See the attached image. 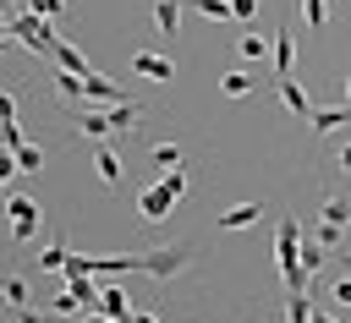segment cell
<instances>
[{"instance_id":"cell-1","label":"cell","mask_w":351,"mask_h":323,"mask_svg":"<svg viewBox=\"0 0 351 323\" xmlns=\"http://www.w3.org/2000/svg\"><path fill=\"white\" fill-rule=\"evenodd\" d=\"M181 197H186V164H181V170H165L148 192H137V214H143L148 224H165V214H170Z\"/></svg>"},{"instance_id":"cell-2","label":"cell","mask_w":351,"mask_h":323,"mask_svg":"<svg viewBox=\"0 0 351 323\" xmlns=\"http://www.w3.org/2000/svg\"><path fill=\"white\" fill-rule=\"evenodd\" d=\"M0 38L5 44H27L33 55H55V27L44 22V16H33V11H16V16H5V27H0Z\"/></svg>"},{"instance_id":"cell-3","label":"cell","mask_w":351,"mask_h":323,"mask_svg":"<svg viewBox=\"0 0 351 323\" xmlns=\"http://www.w3.org/2000/svg\"><path fill=\"white\" fill-rule=\"evenodd\" d=\"M5 214H11V241L38 235V203L27 192H5Z\"/></svg>"},{"instance_id":"cell-4","label":"cell","mask_w":351,"mask_h":323,"mask_svg":"<svg viewBox=\"0 0 351 323\" xmlns=\"http://www.w3.org/2000/svg\"><path fill=\"white\" fill-rule=\"evenodd\" d=\"M186 263H192L186 246H154V252H143V274H154V279H176Z\"/></svg>"},{"instance_id":"cell-5","label":"cell","mask_w":351,"mask_h":323,"mask_svg":"<svg viewBox=\"0 0 351 323\" xmlns=\"http://www.w3.org/2000/svg\"><path fill=\"white\" fill-rule=\"evenodd\" d=\"M274 93H280V104H285L296 120H313V115H318V109H313V99H307V88H296L291 77H280V82H274Z\"/></svg>"},{"instance_id":"cell-6","label":"cell","mask_w":351,"mask_h":323,"mask_svg":"<svg viewBox=\"0 0 351 323\" xmlns=\"http://www.w3.org/2000/svg\"><path fill=\"white\" fill-rule=\"evenodd\" d=\"M132 71H137V77H154V82H176V66H170L165 55H154V49H137V55H132Z\"/></svg>"},{"instance_id":"cell-7","label":"cell","mask_w":351,"mask_h":323,"mask_svg":"<svg viewBox=\"0 0 351 323\" xmlns=\"http://www.w3.org/2000/svg\"><path fill=\"white\" fill-rule=\"evenodd\" d=\"M71 120L88 131V142H110L115 126H110V109H71Z\"/></svg>"},{"instance_id":"cell-8","label":"cell","mask_w":351,"mask_h":323,"mask_svg":"<svg viewBox=\"0 0 351 323\" xmlns=\"http://www.w3.org/2000/svg\"><path fill=\"white\" fill-rule=\"evenodd\" d=\"M269 44H274V49H269V55H274L269 66H274V82H280V77H291V66H296V38H291V33H274Z\"/></svg>"},{"instance_id":"cell-9","label":"cell","mask_w":351,"mask_h":323,"mask_svg":"<svg viewBox=\"0 0 351 323\" xmlns=\"http://www.w3.org/2000/svg\"><path fill=\"white\" fill-rule=\"evenodd\" d=\"M55 99H60L66 109H77V104L88 99V82H82V77H71V71H55Z\"/></svg>"},{"instance_id":"cell-10","label":"cell","mask_w":351,"mask_h":323,"mask_svg":"<svg viewBox=\"0 0 351 323\" xmlns=\"http://www.w3.org/2000/svg\"><path fill=\"white\" fill-rule=\"evenodd\" d=\"M93 170H99V181H104L110 192H121V159H115L104 142H93Z\"/></svg>"},{"instance_id":"cell-11","label":"cell","mask_w":351,"mask_h":323,"mask_svg":"<svg viewBox=\"0 0 351 323\" xmlns=\"http://www.w3.org/2000/svg\"><path fill=\"white\" fill-rule=\"evenodd\" d=\"M55 66H60V71H71V77H93V66L82 60V49H77V44H66V38L55 44Z\"/></svg>"},{"instance_id":"cell-12","label":"cell","mask_w":351,"mask_h":323,"mask_svg":"<svg viewBox=\"0 0 351 323\" xmlns=\"http://www.w3.org/2000/svg\"><path fill=\"white\" fill-rule=\"evenodd\" d=\"M82 82H88V104H93V99H99L104 109H110V104H126V93H121L110 77H99V71H93V77H82Z\"/></svg>"},{"instance_id":"cell-13","label":"cell","mask_w":351,"mask_h":323,"mask_svg":"<svg viewBox=\"0 0 351 323\" xmlns=\"http://www.w3.org/2000/svg\"><path fill=\"white\" fill-rule=\"evenodd\" d=\"M99 312H104V318H115V323H126V318H132V301H126V290H121V285H104V301H99Z\"/></svg>"},{"instance_id":"cell-14","label":"cell","mask_w":351,"mask_h":323,"mask_svg":"<svg viewBox=\"0 0 351 323\" xmlns=\"http://www.w3.org/2000/svg\"><path fill=\"white\" fill-rule=\"evenodd\" d=\"M318 219H324V224H340V230H346V224H351V197H346V192H335V197H324V208H318Z\"/></svg>"},{"instance_id":"cell-15","label":"cell","mask_w":351,"mask_h":323,"mask_svg":"<svg viewBox=\"0 0 351 323\" xmlns=\"http://www.w3.org/2000/svg\"><path fill=\"white\" fill-rule=\"evenodd\" d=\"M247 224H258V203H236L219 214V230H247Z\"/></svg>"},{"instance_id":"cell-16","label":"cell","mask_w":351,"mask_h":323,"mask_svg":"<svg viewBox=\"0 0 351 323\" xmlns=\"http://www.w3.org/2000/svg\"><path fill=\"white\" fill-rule=\"evenodd\" d=\"M49 318H88V307L71 296V290H60V296H49V307H44Z\"/></svg>"},{"instance_id":"cell-17","label":"cell","mask_w":351,"mask_h":323,"mask_svg":"<svg viewBox=\"0 0 351 323\" xmlns=\"http://www.w3.org/2000/svg\"><path fill=\"white\" fill-rule=\"evenodd\" d=\"M219 88H225V99H247L258 82H252V71H225V77H219Z\"/></svg>"},{"instance_id":"cell-18","label":"cell","mask_w":351,"mask_h":323,"mask_svg":"<svg viewBox=\"0 0 351 323\" xmlns=\"http://www.w3.org/2000/svg\"><path fill=\"white\" fill-rule=\"evenodd\" d=\"M137 120H143V109H137V99H126V104H110V126H115V131H132Z\"/></svg>"},{"instance_id":"cell-19","label":"cell","mask_w":351,"mask_h":323,"mask_svg":"<svg viewBox=\"0 0 351 323\" xmlns=\"http://www.w3.org/2000/svg\"><path fill=\"white\" fill-rule=\"evenodd\" d=\"M66 263H71V252H66L60 241H49V246L38 252V268H44V274H66Z\"/></svg>"},{"instance_id":"cell-20","label":"cell","mask_w":351,"mask_h":323,"mask_svg":"<svg viewBox=\"0 0 351 323\" xmlns=\"http://www.w3.org/2000/svg\"><path fill=\"white\" fill-rule=\"evenodd\" d=\"M176 22H181V0H154V27L176 33Z\"/></svg>"},{"instance_id":"cell-21","label":"cell","mask_w":351,"mask_h":323,"mask_svg":"<svg viewBox=\"0 0 351 323\" xmlns=\"http://www.w3.org/2000/svg\"><path fill=\"white\" fill-rule=\"evenodd\" d=\"M324 252H329L324 241H313V235H302V268H307V279H313V274L324 268Z\"/></svg>"},{"instance_id":"cell-22","label":"cell","mask_w":351,"mask_h":323,"mask_svg":"<svg viewBox=\"0 0 351 323\" xmlns=\"http://www.w3.org/2000/svg\"><path fill=\"white\" fill-rule=\"evenodd\" d=\"M0 296H5V307H11V312H27V279H16V274H11V279L0 285Z\"/></svg>"},{"instance_id":"cell-23","label":"cell","mask_w":351,"mask_h":323,"mask_svg":"<svg viewBox=\"0 0 351 323\" xmlns=\"http://www.w3.org/2000/svg\"><path fill=\"white\" fill-rule=\"evenodd\" d=\"M285 318H291V323H313V307H307V290H285Z\"/></svg>"},{"instance_id":"cell-24","label":"cell","mask_w":351,"mask_h":323,"mask_svg":"<svg viewBox=\"0 0 351 323\" xmlns=\"http://www.w3.org/2000/svg\"><path fill=\"white\" fill-rule=\"evenodd\" d=\"M154 164H159V170H181L186 159H181V148H176V142H154Z\"/></svg>"},{"instance_id":"cell-25","label":"cell","mask_w":351,"mask_h":323,"mask_svg":"<svg viewBox=\"0 0 351 323\" xmlns=\"http://www.w3.org/2000/svg\"><path fill=\"white\" fill-rule=\"evenodd\" d=\"M208 22H236V11H230V0H192Z\"/></svg>"},{"instance_id":"cell-26","label":"cell","mask_w":351,"mask_h":323,"mask_svg":"<svg viewBox=\"0 0 351 323\" xmlns=\"http://www.w3.org/2000/svg\"><path fill=\"white\" fill-rule=\"evenodd\" d=\"M263 49H274V44H263V33H247V38L236 44V55H241V60H263Z\"/></svg>"},{"instance_id":"cell-27","label":"cell","mask_w":351,"mask_h":323,"mask_svg":"<svg viewBox=\"0 0 351 323\" xmlns=\"http://www.w3.org/2000/svg\"><path fill=\"white\" fill-rule=\"evenodd\" d=\"M351 120V109H318L313 115V131H335V126H346Z\"/></svg>"},{"instance_id":"cell-28","label":"cell","mask_w":351,"mask_h":323,"mask_svg":"<svg viewBox=\"0 0 351 323\" xmlns=\"http://www.w3.org/2000/svg\"><path fill=\"white\" fill-rule=\"evenodd\" d=\"M302 16H307V27H324L329 22V0H302Z\"/></svg>"},{"instance_id":"cell-29","label":"cell","mask_w":351,"mask_h":323,"mask_svg":"<svg viewBox=\"0 0 351 323\" xmlns=\"http://www.w3.org/2000/svg\"><path fill=\"white\" fill-rule=\"evenodd\" d=\"M16 170L38 175V170H44V153H38V148H16Z\"/></svg>"},{"instance_id":"cell-30","label":"cell","mask_w":351,"mask_h":323,"mask_svg":"<svg viewBox=\"0 0 351 323\" xmlns=\"http://www.w3.org/2000/svg\"><path fill=\"white\" fill-rule=\"evenodd\" d=\"M313 241H324V246H340V241H346V230H340V224H324V219H318V224H313Z\"/></svg>"},{"instance_id":"cell-31","label":"cell","mask_w":351,"mask_h":323,"mask_svg":"<svg viewBox=\"0 0 351 323\" xmlns=\"http://www.w3.org/2000/svg\"><path fill=\"white\" fill-rule=\"evenodd\" d=\"M27 11H33V16H44V22H49V16H66V0H33V5H27Z\"/></svg>"},{"instance_id":"cell-32","label":"cell","mask_w":351,"mask_h":323,"mask_svg":"<svg viewBox=\"0 0 351 323\" xmlns=\"http://www.w3.org/2000/svg\"><path fill=\"white\" fill-rule=\"evenodd\" d=\"M5 126V153H16V148H27V137H22V126L16 120H0Z\"/></svg>"},{"instance_id":"cell-33","label":"cell","mask_w":351,"mask_h":323,"mask_svg":"<svg viewBox=\"0 0 351 323\" xmlns=\"http://www.w3.org/2000/svg\"><path fill=\"white\" fill-rule=\"evenodd\" d=\"M329 296H335V301H340V307H351V268H346V274H340V279H335V285H329Z\"/></svg>"},{"instance_id":"cell-34","label":"cell","mask_w":351,"mask_h":323,"mask_svg":"<svg viewBox=\"0 0 351 323\" xmlns=\"http://www.w3.org/2000/svg\"><path fill=\"white\" fill-rule=\"evenodd\" d=\"M11 175H16V153H0V192H11Z\"/></svg>"},{"instance_id":"cell-35","label":"cell","mask_w":351,"mask_h":323,"mask_svg":"<svg viewBox=\"0 0 351 323\" xmlns=\"http://www.w3.org/2000/svg\"><path fill=\"white\" fill-rule=\"evenodd\" d=\"M230 11H236V22H252L258 16V0H230Z\"/></svg>"},{"instance_id":"cell-36","label":"cell","mask_w":351,"mask_h":323,"mask_svg":"<svg viewBox=\"0 0 351 323\" xmlns=\"http://www.w3.org/2000/svg\"><path fill=\"white\" fill-rule=\"evenodd\" d=\"M11 323H49V312H16Z\"/></svg>"},{"instance_id":"cell-37","label":"cell","mask_w":351,"mask_h":323,"mask_svg":"<svg viewBox=\"0 0 351 323\" xmlns=\"http://www.w3.org/2000/svg\"><path fill=\"white\" fill-rule=\"evenodd\" d=\"M340 170H351V142H346V148H340Z\"/></svg>"},{"instance_id":"cell-38","label":"cell","mask_w":351,"mask_h":323,"mask_svg":"<svg viewBox=\"0 0 351 323\" xmlns=\"http://www.w3.org/2000/svg\"><path fill=\"white\" fill-rule=\"evenodd\" d=\"M313 323H335V318H329V312H313Z\"/></svg>"},{"instance_id":"cell-39","label":"cell","mask_w":351,"mask_h":323,"mask_svg":"<svg viewBox=\"0 0 351 323\" xmlns=\"http://www.w3.org/2000/svg\"><path fill=\"white\" fill-rule=\"evenodd\" d=\"M346 104H351V77H346Z\"/></svg>"},{"instance_id":"cell-40","label":"cell","mask_w":351,"mask_h":323,"mask_svg":"<svg viewBox=\"0 0 351 323\" xmlns=\"http://www.w3.org/2000/svg\"><path fill=\"white\" fill-rule=\"evenodd\" d=\"M346 109H351V104H346Z\"/></svg>"}]
</instances>
